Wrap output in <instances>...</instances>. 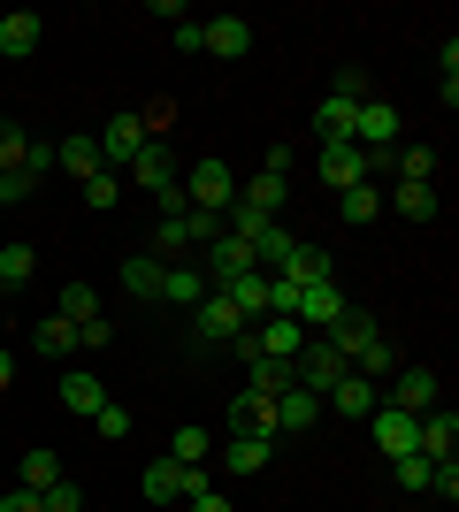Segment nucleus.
<instances>
[{
    "instance_id": "7c9ffc66",
    "label": "nucleus",
    "mask_w": 459,
    "mask_h": 512,
    "mask_svg": "<svg viewBox=\"0 0 459 512\" xmlns=\"http://www.w3.org/2000/svg\"><path fill=\"white\" fill-rule=\"evenodd\" d=\"M391 474H398V490H437V459H421V451H406V459H391Z\"/></svg>"
},
{
    "instance_id": "2f4dec72",
    "label": "nucleus",
    "mask_w": 459,
    "mask_h": 512,
    "mask_svg": "<svg viewBox=\"0 0 459 512\" xmlns=\"http://www.w3.org/2000/svg\"><path fill=\"white\" fill-rule=\"evenodd\" d=\"M398 184H437V146H398Z\"/></svg>"
},
{
    "instance_id": "c03bdc74",
    "label": "nucleus",
    "mask_w": 459,
    "mask_h": 512,
    "mask_svg": "<svg viewBox=\"0 0 459 512\" xmlns=\"http://www.w3.org/2000/svg\"><path fill=\"white\" fill-rule=\"evenodd\" d=\"M46 512H85V497H77V482H54V490H46Z\"/></svg>"
},
{
    "instance_id": "423d86ee",
    "label": "nucleus",
    "mask_w": 459,
    "mask_h": 512,
    "mask_svg": "<svg viewBox=\"0 0 459 512\" xmlns=\"http://www.w3.org/2000/svg\"><path fill=\"white\" fill-rule=\"evenodd\" d=\"M383 406H398V413H429V406H444V383L429 375V367H398V383H391V398Z\"/></svg>"
},
{
    "instance_id": "9d476101",
    "label": "nucleus",
    "mask_w": 459,
    "mask_h": 512,
    "mask_svg": "<svg viewBox=\"0 0 459 512\" xmlns=\"http://www.w3.org/2000/svg\"><path fill=\"white\" fill-rule=\"evenodd\" d=\"M375 176V161L360 146H322V184L329 192H352V184H368Z\"/></svg>"
},
{
    "instance_id": "5701e85b",
    "label": "nucleus",
    "mask_w": 459,
    "mask_h": 512,
    "mask_svg": "<svg viewBox=\"0 0 459 512\" xmlns=\"http://www.w3.org/2000/svg\"><path fill=\"white\" fill-rule=\"evenodd\" d=\"M222 299L238 306L245 321H268V276L253 268V276H238V283H222Z\"/></svg>"
},
{
    "instance_id": "f704fd0d",
    "label": "nucleus",
    "mask_w": 459,
    "mask_h": 512,
    "mask_svg": "<svg viewBox=\"0 0 459 512\" xmlns=\"http://www.w3.org/2000/svg\"><path fill=\"white\" fill-rule=\"evenodd\" d=\"M31 344H39L46 360H69V352H77V329H69V321L54 314V321H39V337H31Z\"/></svg>"
},
{
    "instance_id": "c9c22d12",
    "label": "nucleus",
    "mask_w": 459,
    "mask_h": 512,
    "mask_svg": "<svg viewBox=\"0 0 459 512\" xmlns=\"http://www.w3.org/2000/svg\"><path fill=\"white\" fill-rule=\"evenodd\" d=\"M291 383H299V375H291V360H253V390H261V398H284Z\"/></svg>"
},
{
    "instance_id": "20e7f679",
    "label": "nucleus",
    "mask_w": 459,
    "mask_h": 512,
    "mask_svg": "<svg viewBox=\"0 0 459 512\" xmlns=\"http://www.w3.org/2000/svg\"><path fill=\"white\" fill-rule=\"evenodd\" d=\"M352 146L368 153V161H383V153L398 146V107L391 100H360V115H352Z\"/></svg>"
},
{
    "instance_id": "dca6fc26",
    "label": "nucleus",
    "mask_w": 459,
    "mask_h": 512,
    "mask_svg": "<svg viewBox=\"0 0 459 512\" xmlns=\"http://www.w3.org/2000/svg\"><path fill=\"white\" fill-rule=\"evenodd\" d=\"M314 421H322V390L291 383L284 398H276V436H284V428H291V436H299V428H314Z\"/></svg>"
},
{
    "instance_id": "ddd939ff",
    "label": "nucleus",
    "mask_w": 459,
    "mask_h": 512,
    "mask_svg": "<svg viewBox=\"0 0 459 512\" xmlns=\"http://www.w3.org/2000/svg\"><path fill=\"white\" fill-rule=\"evenodd\" d=\"M54 390H62V406L77 413V421H92V413L108 406V383H100V375H85V367H69V375H62Z\"/></svg>"
},
{
    "instance_id": "ea45409f",
    "label": "nucleus",
    "mask_w": 459,
    "mask_h": 512,
    "mask_svg": "<svg viewBox=\"0 0 459 512\" xmlns=\"http://www.w3.org/2000/svg\"><path fill=\"white\" fill-rule=\"evenodd\" d=\"M92 428H100L108 444H123V436H131V413H123V406H115V398H108V406L92 413Z\"/></svg>"
},
{
    "instance_id": "4c0bfd02",
    "label": "nucleus",
    "mask_w": 459,
    "mask_h": 512,
    "mask_svg": "<svg viewBox=\"0 0 459 512\" xmlns=\"http://www.w3.org/2000/svg\"><path fill=\"white\" fill-rule=\"evenodd\" d=\"M23 146H31V138H23L16 123H0V176H16V169H23Z\"/></svg>"
},
{
    "instance_id": "c756f323",
    "label": "nucleus",
    "mask_w": 459,
    "mask_h": 512,
    "mask_svg": "<svg viewBox=\"0 0 459 512\" xmlns=\"http://www.w3.org/2000/svg\"><path fill=\"white\" fill-rule=\"evenodd\" d=\"M337 214H345V222H375V214H383V192H375V176H368V184H352V192H337Z\"/></svg>"
},
{
    "instance_id": "cd10ccee",
    "label": "nucleus",
    "mask_w": 459,
    "mask_h": 512,
    "mask_svg": "<svg viewBox=\"0 0 459 512\" xmlns=\"http://www.w3.org/2000/svg\"><path fill=\"white\" fill-rule=\"evenodd\" d=\"M62 321H69V329L100 321V291H92V283H62Z\"/></svg>"
},
{
    "instance_id": "393cba45",
    "label": "nucleus",
    "mask_w": 459,
    "mask_h": 512,
    "mask_svg": "<svg viewBox=\"0 0 459 512\" xmlns=\"http://www.w3.org/2000/svg\"><path fill=\"white\" fill-rule=\"evenodd\" d=\"M391 367H398V352H391V337H383V329H375V337L352 352V375H368V383H383Z\"/></svg>"
},
{
    "instance_id": "6ab92c4d",
    "label": "nucleus",
    "mask_w": 459,
    "mask_h": 512,
    "mask_svg": "<svg viewBox=\"0 0 459 512\" xmlns=\"http://www.w3.org/2000/svg\"><path fill=\"white\" fill-rule=\"evenodd\" d=\"M39 31H46V23L31 16V8H16V16H0V54H8V62H23V54L39 46Z\"/></svg>"
},
{
    "instance_id": "aec40b11",
    "label": "nucleus",
    "mask_w": 459,
    "mask_h": 512,
    "mask_svg": "<svg viewBox=\"0 0 459 512\" xmlns=\"http://www.w3.org/2000/svg\"><path fill=\"white\" fill-rule=\"evenodd\" d=\"M268 459H276L268 436H230V444H222V467H230V474H261Z\"/></svg>"
},
{
    "instance_id": "bb28decb",
    "label": "nucleus",
    "mask_w": 459,
    "mask_h": 512,
    "mask_svg": "<svg viewBox=\"0 0 459 512\" xmlns=\"http://www.w3.org/2000/svg\"><path fill=\"white\" fill-rule=\"evenodd\" d=\"M391 207L406 214V222H429V214H437L444 199H437V184H398V192H391Z\"/></svg>"
},
{
    "instance_id": "f8f14e48",
    "label": "nucleus",
    "mask_w": 459,
    "mask_h": 512,
    "mask_svg": "<svg viewBox=\"0 0 459 512\" xmlns=\"http://www.w3.org/2000/svg\"><path fill=\"white\" fill-rule=\"evenodd\" d=\"M452 444H459V413L452 406H429V413H421L414 451H421V459H452Z\"/></svg>"
},
{
    "instance_id": "c85d7f7f",
    "label": "nucleus",
    "mask_w": 459,
    "mask_h": 512,
    "mask_svg": "<svg viewBox=\"0 0 459 512\" xmlns=\"http://www.w3.org/2000/svg\"><path fill=\"white\" fill-rule=\"evenodd\" d=\"M54 482H62V459H54V451H23V482H16V490H54Z\"/></svg>"
},
{
    "instance_id": "39448f33",
    "label": "nucleus",
    "mask_w": 459,
    "mask_h": 512,
    "mask_svg": "<svg viewBox=\"0 0 459 512\" xmlns=\"http://www.w3.org/2000/svg\"><path fill=\"white\" fill-rule=\"evenodd\" d=\"M238 199V176L222 169V161H192V176H184V207H207V214H222Z\"/></svg>"
},
{
    "instance_id": "6e6552de",
    "label": "nucleus",
    "mask_w": 459,
    "mask_h": 512,
    "mask_svg": "<svg viewBox=\"0 0 459 512\" xmlns=\"http://www.w3.org/2000/svg\"><path fill=\"white\" fill-rule=\"evenodd\" d=\"M123 192H146V199H169L176 192V169H169V153L161 146H146L131 161V169H123Z\"/></svg>"
},
{
    "instance_id": "49530a36",
    "label": "nucleus",
    "mask_w": 459,
    "mask_h": 512,
    "mask_svg": "<svg viewBox=\"0 0 459 512\" xmlns=\"http://www.w3.org/2000/svg\"><path fill=\"white\" fill-rule=\"evenodd\" d=\"M0 512H46V497L39 490H8V497H0Z\"/></svg>"
},
{
    "instance_id": "de8ad7c7",
    "label": "nucleus",
    "mask_w": 459,
    "mask_h": 512,
    "mask_svg": "<svg viewBox=\"0 0 459 512\" xmlns=\"http://www.w3.org/2000/svg\"><path fill=\"white\" fill-rule=\"evenodd\" d=\"M108 337H115L108 321H85V329H77V352H100V344H108Z\"/></svg>"
},
{
    "instance_id": "f3484780",
    "label": "nucleus",
    "mask_w": 459,
    "mask_h": 512,
    "mask_svg": "<svg viewBox=\"0 0 459 512\" xmlns=\"http://www.w3.org/2000/svg\"><path fill=\"white\" fill-rule=\"evenodd\" d=\"M207 54H222V62L253 54V23L245 16H207Z\"/></svg>"
},
{
    "instance_id": "f257e3e1",
    "label": "nucleus",
    "mask_w": 459,
    "mask_h": 512,
    "mask_svg": "<svg viewBox=\"0 0 459 512\" xmlns=\"http://www.w3.org/2000/svg\"><path fill=\"white\" fill-rule=\"evenodd\" d=\"M360 100H368V77H360V69H345V77L322 92V107H314L322 146H352V115H360Z\"/></svg>"
},
{
    "instance_id": "58836bf2",
    "label": "nucleus",
    "mask_w": 459,
    "mask_h": 512,
    "mask_svg": "<svg viewBox=\"0 0 459 512\" xmlns=\"http://www.w3.org/2000/svg\"><path fill=\"white\" fill-rule=\"evenodd\" d=\"M115 199H123V176H85V207H115Z\"/></svg>"
},
{
    "instance_id": "2eb2a0df",
    "label": "nucleus",
    "mask_w": 459,
    "mask_h": 512,
    "mask_svg": "<svg viewBox=\"0 0 459 512\" xmlns=\"http://www.w3.org/2000/svg\"><path fill=\"white\" fill-rule=\"evenodd\" d=\"M230 436H268V444H276V398L245 390L238 406H230Z\"/></svg>"
},
{
    "instance_id": "412c9836",
    "label": "nucleus",
    "mask_w": 459,
    "mask_h": 512,
    "mask_svg": "<svg viewBox=\"0 0 459 512\" xmlns=\"http://www.w3.org/2000/svg\"><path fill=\"white\" fill-rule=\"evenodd\" d=\"M54 169L77 176V184H85V176H100V138H62V146H54Z\"/></svg>"
},
{
    "instance_id": "f03ea898",
    "label": "nucleus",
    "mask_w": 459,
    "mask_h": 512,
    "mask_svg": "<svg viewBox=\"0 0 459 512\" xmlns=\"http://www.w3.org/2000/svg\"><path fill=\"white\" fill-rule=\"evenodd\" d=\"M146 146H153L146 115H115V123L100 130V169H108V176H123V169H131V161H138Z\"/></svg>"
},
{
    "instance_id": "4468645a",
    "label": "nucleus",
    "mask_w": 459,
    "mask_h": 512,
    "mask_svg": "<svg viewBox=\"0 0 459 512\" xmlns=\"http://www.w3.org/2000/svg\"><path fill=\"white\" fill-rule=\"evenodd\" d=\"M329 406L345 413V421H368V413L383 406V383H368V375H345V383H329Z\"/></svg>"
},
{
    "instance_id": "a878e982",
    "label": "nucleus",
    "mask_w": 459,
    "mask_h": 512,
    "mask_svg": "<svg viewBox=\"0 0 459 512\" xmlns=\"http://www.w3.org/2000/svg\"><path fill=\"white\" fill-rule=\"evenodd\" d=\"M123 291H131V299H161V260L131 253V260H123Z\"/></svg>"
},
{
    "instance_id": "e433bc0d",
    "label": "nucleus",
    "mask_w": 459,
    "mask_h": 512,
    "mask_svg": "<svg viewBox=\"0 0 459 512\" xmlns=\"http://www.w3.org/2000/svg\"><path fill=\"white\" fill-rule=\"evenodd\" d=\"M207 451H215V444H207L199 428H176V436H169V459H176V467H207Z\"/></svg>"
},
{
    "instance_id": "a211bd4d",
    "label": "nucleus",
    "mask_w": 459,
    "mask_h": 512,
    "mask_svg": "<svg viewBox=\"0 0 459 512\" xmlns=\"http://www.w3.org/2000/svg\"><path fill=\"white\" fill-rule=\"evenodd\" d=\"M276 283H291V291H306V283H329V253H322V245H291V260L276 268Z\"/></svg>"
},
{
    "instance_id": "37998d69",
    "label": "nucleus",
    "mask_w": 459,
    "mask_h": 512,
    "mask_svg": "<svg viewBox=\"0 0 459 512\" xmlns=\"http://www.w3.org/2000/svg\"><path fill=\"white\" fill-rule=\"evenodd\" d=\"M46 169H54V146H39V138H31V146H23V176H31V184H39Z\"/></svg>"
},
{
    "instance_id": "4be33fe9",
    "label": "nucleus",
    "mask_w": 459,
    "mask_h": 512,
    "mask_svg": "<svg viewBox=\"0 0 459 512\" xmlns=\"http://www.w3.org/2000/svg\"><path fill=\"white\" fill-rule=\"evenodd\" d=\"M238 199H245V207H253V214H268V222H276V207H284V199H291V176H253V184H238Z\"/></svg>"
},
{
    "instance_id": "1a4fd4ad",
    "label": "nucleus",
    "mask_w": 459,
    "mask_h": 512,
    "mask_svg": "<svg viewBox=\"0 0 459 512\" xmlns=\"http://www.w3.org/2000/svg\"><path fill=\"white\" fill-rule=\"evenodd\" d=\"M253 329V344H261V360H299V344H306V329L291 314H268V321H245Z\"/></svg>"
},
{
    "instance_id": "79ce46f5",
    "label": "nucleus",
    "mask_w": 459,
    "mask_h": 512,
    "mask_svg": "<svg viewBox=\"0 0 459 512\" xmlns=\"http://www.w3.org/2000/svg\"><path fill=\"white\" fill-rule=\"evenodd\" d=\"M31 192H39V184H31V176H0V207H23V199H31Z\"/></svg>"
},
{
    "instance_id": "72a5a7b5",
    "label": "nucleus",
    "mask_w": 459,
    "mask_h": 512,
    "mask_svg": "<svg viewBox=\"0 0 459 512\" xmlns=\"http://www.w3.org/2000/svg\"><path fill=\"white\" fill-rule=\"evenodd\" d=\"M291 245H299V237H291V230H276V222H268V230L253 237V268H284V260H291Z\"/></svg>"
},
{
    "instance_id": "09e8293b",
    "label": "nucleus",
    "mask_w": 459,
    "mask_h": 512,
    "mask_svg": "<svg viewBox=\"0 0 459 512\" xmlns=\"http://www.w3.org/2000/svg\"><path fill=\"white\" fill-rule=\"evenodd\" d=\"M16 383V352H0V390Z\"/></svg>"
},
{
    "instance_id": "473e14b6",
    "label": "nucleus",
    "mask_w": 459,
    "mask_h": 512,
    "mask_svg": "<svg viewBox=\"0 0 459 512\" xmlns=\"http://www.w3.org/2000/svg\"><path fill=\"white\" fill-rule=\"evenodd\" d=\"M31 268H39V253H31V245H0V283H8V291H23V283H31Z\"/></svg>"
},
{
    "instance_id": "b1692460",
    "label": "nucleus",
    "mask_w": 459,
    "mask_h": 512,
    "mask_svg": "<svg viewBox=\"0 0 459 512\" xmlns=\"http://www.w3.org/2000/svg\"><path fill=\"white\" fill-rule=\"evenodd\" d=\"M161 299H169V306H199V299H207L199 260H192V268H161Z\"/></svg>"
},
{
    "instance_id": "0eeeda50",
    "label": "nucleus",
    "mask_w": 459,
    "mask_h": 512,
    "mask_svg": "<svg viewBox=\"0 0 459 512\" xmlns=\"http://www.w3.org/2000/svg\"><path fill=\"white\" fill-rule=\"evenodd\" d=\"M368 421H375V451H383V459H406L414 436H421V413H398V406H375Z\"/></svg>"
},
{
    "instance_id": "a18cd8bd",
    "label": "nucleus",
    "mask_w": 459,
    "mask_h": 512,
    "mask_svg": "<svg viewBox=\"0 0 459 512\" xmlns=\"http://www.w3.org/2000/svg\"><path fill=\"white\" fill-rule=\"evenodd\" d=\"M184 512H238V505H230L222 490H199V497H184Z\"/></svg>"
},
{
    "instance_id": "7ed1b4c3",
    "label": "nucleus",
    "mask_w": 459,
    "mask_h": 512,
    "mask_svg": "<svg viewBox=\"0 0 459 512\" xmlns=\"http://www.w3.org/2000/svg\"><path fill=\"white\" fill-rule=\"evenodd\" d=\"M337 314H345V291H337V276H329V283H306L299 299H291V321H299L306 337H329V329H337Z\"/></svg>"
},
{
    "instance_id": "9b49d317",
    "label": "nucleus",
    "mask_w": 459,
    "mask_h": 512,
    "mask_svg": "<svg viewBox=\"0 0 459 512\" xmlns=\"http://www.w3.org/2000/svg\"><path fill=\"white\" fill-rule=\"evenodd\" d=\"M192 314H199V344H230V337L245 329V314H238L230 299H222V291H207V299H199Z\"/></svg>"
},
{
    "instance_id": "a19ab883",
    "label": "nucleus",
    "mask_w": 459,
    "mask_h": 512,
    "mask_svg": "<svg viewBox=\"0 0 459 512\" xmlns=\"http://www.w3.org/2000/svg\"><path fill=\"white\" fill-rule=\"evenodd\" d=\"M176 54H207V23H199V16L176 23Z\"/></svg>"
}]
</instances>
